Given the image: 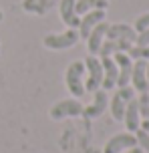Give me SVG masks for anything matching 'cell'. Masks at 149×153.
<instances>
[{"instance_id": "obj_1", "label": "cell", "mask_w": 149, "mask_h": 153, "mask_svg": "<svg viewBox=\"0 0 149 153\" xmlns=\"http://www.w3.org/2000/svg\"><path fill=\"white\" fill-rule=\"evenodd\" d=\"M83 73H85V62L83 61H75L69 65L64 81L69 91L73 93V97H83L85 95V85H83Z\"/></svg>"}, {"instance_id": "obj_2", "label": "cell", "mask_w": 149, "mask_h": 153, "mask_svg": "<svg viewBox=\"0 0 149 153\" xmlns=\"http://www.w3.org/2000/svg\"><path fill=\"white\" fill-rule=\"evenodd\" d=\"M85 69L87 73H89V76H87V83H85V91H99V87H101L103 83V65L101 61L97 59V56H87L85 59Z\"/></svg>"}, {"instance_id": "obj_3", "label": "cell", "mask_w": 149, "mask_h": 153, "mask_svg": "<svg viewBox=\"0 0 149 153\" xmlns=\"http://www.w3.org/2000/svg\"><path fill=\"white\" fill-rule=\"evenodd\" d=\"M131 99H135V89L133 87H119V91L115 93V97L111 99V113L115 121H123V115H125V107Z\"/></svg>"}, {"instance_id": "obj_4", "label": "cell", "mask_w": 149, "mask_h": 153, "mask_svg": "<svg viewBox=\"0 0 149 153\" xmlns=\"http://www.w3.org/2000/svg\"><path fill=\"white\" fill-rule=\"evenodd\" d=\"M79 40V32L75 28H69L67 32H61V34H48L44 36V46L47 48H53V51H63V48H71V46L77 45Z\"/></svg>"}, {"instance_id": "obj_5", "label": "cell", "mask_w": 149, "mask_h": 153, "mask_svg": "<svg viewBox=\"0 0 149 153\" xmlns=\"http://www.w3.org/2000/svg\"><path fill=\"white\" fill-rule=\"evenodd\" d=\"M131 147H137V139H135V133L127 131V133H117L115 137H111L103 153H123Z\"/></svg>"}, {"instance_id": "obj_6", "label": "cell", "mask_w": 149, "mask_h": 153, "mask_svg": "<svg viewBox=\"0 0 149 153\" xmlns=\"http://www.w3.org/2000/svg\"><path fill=\"white\" fill-rule=\"evenodd\" d=\"M83 105L79 103L77 99H67V101H61L56 103L55 107L50 109V117L53 119H64V117H79L83 115Z\"/></svg>"}, {"instance_id": "obj_7", "label": "cell", "mask_w": 149, "mask_h": 153, "mask_svg": "<svg viewBox=\"0 0 149 153\" xmlns=\"http://www.w3.org/2000/svg\"><path fill=\"white\" fill-rule=\"evenodd\" d=\"M113 61L117 62V87H127L131 83V71H133V61L127 53H115V59Z\"/></svg>"}, {"instance_id": "obj_8", "label": "cell", "mask_w": 149, "mask_h": 153, "mask_svg": "<svg viewBox=\"0 0 149 153\" xmlns=\"http://www.w3.org/2000/svg\"><path fill=\"white\" fill-rule=\"evenodd\" d=\"M105 38H107V40H127V42L135 45L137 32H135V28H133V26H129V24L117 22V24H109Z\"/></svg>"}, {"instance_id": "obj_9", "label": "cell", "mask_w": 149, "mask_h": 153, "mask_svg": "<svg viewBox=\"0 0 149 153\" xmlns=\"http://www.w3.org/2000/svg\"><path fill=\"white\" fill-rule=\"evenodd\" d=\"M131 87L139 93H149L147 81V61H135L131 71Z\"/></svg>"}, {"instance_id": "obj_10", "label": "cell", "mask_w": 149, "mask_h": 153, "mask_svg": "<svg viewBox=\"0 0 149 153\" xmlns=\"http://www.w3.org/2000/svg\"><path fill=\"white\" fill-rule=\"evenodd\" d=\"M101 65H103V91H109L117 85V75H119V69H117V62L113 61V56H101Z\"/></svg>"}, {"instance_id": "obj_11", "label": "cell", "mask_w": 149, "mask_h": 153, "mask_svg": "<svg viewBox=\"0 0 149 153\" xmlns=\"http://www.w3.org/2000/svg\"><path fill=\"white\" fill-rule=\"evenodd\" d=\"M105 20V10H91V12H87L85 16H83V20H81V30H79V36L83 38H89V34H91V30H93L95 26L99 22H103Z\"/></svg>"}, {"instance_id": "obj_12", "label": "cell", "mask_w": 149, "mask_h": 153, "mask_svg": "<svg viewBox=\"0 0 149 153\" xmlns=\"http://www.w3.org/2000/svg\"><path fill=\"white\" fill-rule=\"evenodd\" d=\"M123 121H125L129 133H135V131L141 127V115H139V105H137V99H131L125 107V115H123Z\"/></svg>"}, {"instance_id": "obj_13", "label": "cell", "mask_w": 149, "mask_h": 153, "mask_svg": "<svg viewBox=\"0 0 149 153\" xmlns=\"http://www.w3.org/2000/svg\"><path fill=\"white\" fill-rule=\"evenodd\" d=\"M107 28H109V24L103 20V22H99L93 30H91V34H89V38H87V42H89V53L93 54V56H95V54H99V48H101V45L105 42Z\"/></svg>"}, {"instance_id": "obj_14", "label": "cell", "mask_w": 149, "mask_h": 153, "mask_svg": "<svg viewBox=\"0 0 149 153\" xmlns=\"http://www.w3.org/2000/svg\"><path fill=\"white\" fill-rule=\"evenodd\" d=\"M75 2L77 0H61V18L69 28H79L81 26V18L75 12Z\"/></svg>"}, {"instance_id": "obj_15", "label": "cell", "mask_w": 149, "mask_h": 153, "mask_svg": "<svg viewBox=\"0 0 149 153\" xmlns=\"http://www.w3.org/2000/svg\"><path fill=\"white\" fill-rule=\"evenodd\" d=\"M107 103H109L107 93H105V91H95L93 105L83 109V115H85V117H89V119H97V117H99V115L107 109Z\"/></svg>"}, {"instance_id": "obj_16", "label": "cell", "mask_w": 149, "mask_h": 153, "mask_svg": "<svg viewBox=\"0 0 149 153\" xmlns=\"http://www.w3.org/2000/svg\"><path fill=\"white\" fill-rule=\"evenodd\" d=\"M131 42H127V40H105L99 48V56H111V54L115 53H127L129 48H131Z\"/></svg>"}, {"instance_id": "obj_17", "label": "cell", "mask_w": 149, "mask_h": 153, "mask_svg": "<svg viewBox=\"0 0 149 153\" xmlns=\"http://www.w3.org/2000/svg\"><path fill=\"white\" fill-rule=\"evenodd\" d=\"M109 2L107 0H77L75 2V12L77 14H87L91 10H107Z\"/></svg>"}, {"instance_id": "obj_18", "label": "cell", "mask_w": 149, "mask_h": 153, "mask_svg": "<svg viewBox=\"0 0 149 153\" xmlns=\"http://www.w3.org/2000/svg\"><path fill=\"white\" fill-rule=\"evenodd\" d=\"M127 54L131 56V61H149V46H131Z\"/></svg>"}, {"instance_id": "obj_19", "label": "cell", "mask_w": 149, "mask_h": 153, "mask_svg": "<svg viewBox=\"0 0 149 153\" xmlns=\"http://www.w3.org/2000/svg\"><path fill=\"white\" fill-rule=\"evenodd\" d=\"M137 105H139V115L143 119H149V93H139Z\"/></svg>"}, {"instance_id": "obj_20", "label": "cell", "mask_w": 149, "mask_h": 153, "mask_svg": "<svg viewBox=\"0 0 149 153\" xmlns=\"http://www.w3.org/2000/svg\"><path fill=\"white\" fill-rule=\"evenodd\" d=\"M135 139H137V145L141 147L143 151H147L149 153V133L147 131H143L141 127L135 131Z\"/></svg>"}, {"instance_id": "obj_21", "label": "cell", "mask_w": 149, "mask_h": 153, "mask_svg": "<svg viewBox=\"0 0 149 153\" xmlns=\"http://www.w3.org/2000/svg\"><path fill=\"white\" fill-rule=\"evenodd\" d=\"M135 32H143L149 28V12H145V14H141L137 20H135Z\"/></svg>"}, {"instance_id": "obj_22", "label": "cell", "mask_w": 149, "mask_h": 153, "mask_svg": "<svg viewBox=\"0 0 149 153\" xmlns=\"http://www.w3.org/2000/svg\"><path fill=\"white\" fill-rule=\"evenodd\" d=\"M135 46H149V28H147V30H143V32H137Z\"/></svg>"}, {"instance_id": "obj_23", "label": "cell", "mask_w": 149, "mask_h": 153, "mask_svg": "<svg viewBox=\"0 0 149 153\" xmlns=\"http://www.w3.org/2000/svg\"><path fill=\"white\" fill-rule=\"evenodd\" d=\"M123 153H143V149L141 147H131V149H127V151H123Z\"/></svg>"}, {"instance_id": "obj_24", "label": "cell", "mask_w": 149, "mask_h": 153, "mask_svg": "<svg viewBox=\"0 0 149 153\" xmlns=\"http://www.w3.org/2000/svg\"><path fill=\"white\" fill-rule=\"evenodd\" d=\"M141 129L149 133V119H143V121H141Z\"/></svg>"}, {"instance_id": "obj_25", "label": "cell", "mask_w": 149, "mask_h": 153, "mask_svg": "<svg viewBox=\"0 0 149 153\" xmlns=\"http://www.w3.org/2000/svg\"><path fill=\"white\" fill-rule=\"evenodd\" d=\"M147 81H149V61H147Z\"/></svg>"}, {"instance_id": "obj_26", "label": "cell", "mask_w": 149, "mask_h": 153, "mask_svg": "<svg viewBox=\"0 0 149 153\" xmlns=\"http://www.w3.org/2000/svg\"><path fill=\"white\" fill-rule=\"evenodd\" d=\"M0 22H2V10H0Z\"/></svg>"}]
</instances>
